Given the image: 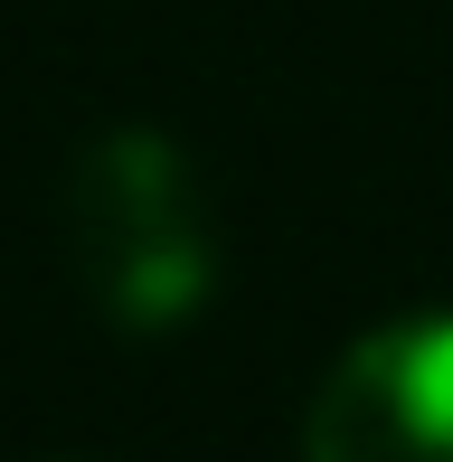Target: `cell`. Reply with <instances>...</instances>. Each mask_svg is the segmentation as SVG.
I'll return each instance as SVG.
<instances>
[{
  "label": "cell",
  "mask_w": 453,
  "mask_h": 462,
  "mask_svg": "<svg viewBox=\"0 0 453 462\" xmlns=\"http://www.w3.org/2000/svg\"><path fill=\"white\" fill-rule=\"evenodd\" d=\"M67 255L114 330H180L217 292V226L171 133L123 123L67 171Z\"/></svg>",
  "instance_id": "obj_1"
},
{
  "label": "cell",
  "mask_w": 453,
  "mask_h": 462,
  "mask_svg": "<svg viewBox=\"0 0 453 462\" xmlns=\"http://www.w3.org/2000/svg\"><path fill=\"white\" fill-rule=\"evenodd\" d=\"M302 462H453V311L349 340L302 415Z\"/></svg>",
  "instance_id": "obj_2"
}]
</instances>
